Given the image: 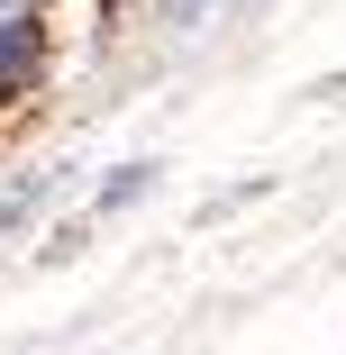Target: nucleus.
<instances>
[{
    "label": "nucleus",
    "mask_w": 346,
    "mask_h": 355,
    "mask_svg": "<svg viewBox=\"0 0 346 355\" xmlns=\"http://www.w3.org/2000/svg\"><path fill=\"white\" fill-rule=\"evenodd\" d=\"M28 73H37V19H0V101L28 92Z\"/></svg>",
    "instance_id": "nucleus-1"
}]
</instances>
